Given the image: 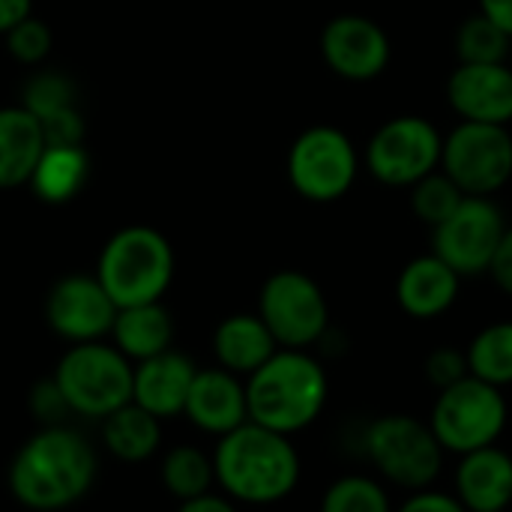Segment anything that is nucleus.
I'll return each mask as SVG.
<instances>
[{"instance_id":"nucleus-37","label":"nucleus","mask_w":512,"mask_h":512,"mask_svg":"<svg viewBox=\"0 0 512 512\" xmlns=\"http://www.w3.org/2000/svg\"><path fill=\"white\" fill-rule=\"evenodd\" d=\"M33 9V0H0V33L6 36L15 24H21Z\"/></svg>"},{"instance_id":"nucleus-34","label":"nucleus","mask_w":512,"mask_h":512,"mask_svg":"<svg viewBox=\"0 0 512 512\" xmlns=\"http://www.w3.org/2000/svg\"><path fill=\"white\" fill-rule=\"evenodd\" d=\"M396 512H468L462 501L453 492H438V489H420L411 492Z\"/></svg>"},{"instance_id":"nucleus-20","label":"nucleus","mask_w":512,"mask_h":512,"mask_svg":"<svg viewBox=\"0 0 512 512\" xmlns=\"http://www.w3.org/2000/svg\"><path fill=\"white\" fill-rule=\"evenodd\" d=\"M453 495L468 512H504L512 507V456L498 444L459 456Z\"/></svg>"},{"instance_id":"nucleus-39","label":"nucleus","mask_w":512,"mask_h":512,"mask_svg":"<svg viewBox=\"0 0 512 512\" xmlns=\"http://www.w3.org/2000/svg\"><path fill=\"white\" fill-rule=\"evenodd\" d=\"M510 66H512V54H510Z\"/></svg>"},{"instance_id":"nucleus-38","label":"nucleus","mask_w":512,"mask_h":512,"mask_svg":"<svg viewBox=\"0 0 512 512\" xmlns=\"http://www.w3.org/2000/svg\"><path fill=\"white\" fill-rule=\"evenodd\" d=\"M480 12L512 36V0H477Z\"/></svg>"},{"instance_id":"nucleus-2","label":"nucleus","mask_w":512,"mask_h":512,"mask_svg":"<svg viewBox=\"0 0 512 512\" xmlns=\"http://www.w3.org/2000/svg\"><path fill=\"white\" fill-rule=\"evenodd\" d=\"M216 486L237 504L270 507L285 501L303 474L300 453L288 435L243 423L219 438L213 450Z\"/></svg>"},{"instance_id":"nucleus-12","label":"nucleus","mask_w":512,"mask_h":512,"mask_svg":"<svg viewBox=\"0 0 512 512\" xmlns=\"http://www.w3.org/2000/svg\"><path fill=\"white\" fill-rule=\"evenodd\" d=\"M504 231L507 219L495 198L465 195L456 213L438 228H432V252L447 261L462 279L483 276L495 261Z\"/></svg>"},{"instance_id":"nucleus-3","label":"nucleus","mask_w":512,"mask_h":512,"mask_svg":"<svg viewBox=\"0 0 512 512\" xmlns=\"http://www.w3.org/2000/svg\"><path fill=\"white\" fill-rule=\"evenodd\" d=\"M327 399V372L309 351L279 348L246 378L249 420L288 438L309 429L324 414Z\"/></svg>"},{"instance_id":"nucleus-8","label":"nucleus","mask_w":512,"mask_h":512,"mask_svg":"<svg viewBox=\"0 0 512 512\" xmlns=\"http://www.w3.org/2000/svg\"><path fill=\"white\" fill-rule=\"evenodd\" d=\"M285 171L300 198L312 204H333L351 192L360 171V153L345 129L321 123L294 138Z\"/></svg>"},{"instance_id":"nucleus-26","label":"nucleus","mask_w":512,"mask_h":512,"mask_svg":"<svg viewBox=\"0 0 512 512\" xmlns=\"http://www.w3.org/2000/svg\"><path fill=\"white\" fill-rule=\"evenodd\" d=\"M162 486L183 504L192 498H201L207 492H213L216 486V468H213V456H207L204 450L192 447V444H180L171 447L162 459Z\"/></svg>"},{"instance_id":"nucleus-1","label":"nucleus","mask_w":512,"mask_h":512,"mask_svg":"<svg viewBox=\"0 0 512 512\" xmlns=\"http://www.w3.org/2000/svg\"><path fill=\"white\" fill-rule=\"evenodd\" d=\"M99 459L93 444L72 426H39L12 456L6 471L9 495L33 512H60L96 483Z\"/></svg>"},{"instance_id":"nucleus-28","label":"nucleus","mask_w":512,"mask_h":512,"mask_svg":"<svg viewBox=\"0 0 512 512\" xmlns=\"http://www.w3.org/2000/svg\"><path fill=\"white\" fill-rule=\"evenodd\" d=\"M459 63H510L512 36L483 12L465 18L456 30Z\"/></svg>"},{"instance_id":"nucleus-18","label":"nucleus","mask_w":512,"mask_h":512,"mask_svg":"<svg viewBox=\"0 0 512 512\" xmlns=\"http://www.w3.org/2000/svg\"><path fill=\"white\" fill-rule=\"evenodd\" d=\"M198 375V366L168 348L150 360L135 363V378H132V402L141 405L144 411H150L159 420H171L180 417L192 390V381Z\"/></svg>"},{"instance_id":"nucleus-24","label":"nucleus","mask_w":512,"mask_h":512,"mask_svg":"<svg viewBox=\"0 0 512 512\" xmlns=\"http://www.w3.org/2000/svg\"><path fill=\"white\" fill-rule=\"evenodd\" d=\"M87 180L90 156L81 144H48L27 186L45 204H66L87 186Z\"/></svg>"},{"instance_id":"nucleus-21","label":"nucleus","mask_w":512,"mask_h":512,"mask_svg":"<svg viewBox=\"0 0 512 512\" xmlns=\"http://www.w3.org/2000/svg\"><path fill=\"white\" fill-rule=\"evenodd\" d=\"M279 351V342L255 312H237L219 321L213 330V354L216 363L240 378H249L258 372L273 354Z\"/></svg>"},{"instance_id":"nucleus-30","label":"nucleus","mask_w":512,"mask_h":512,"mask_svg":"<svg viewBox=\"0 0 512 512\" xmlns=\"http://www.w3.org/2000/svg\"><path fill=\"white\" fill-rule=\"evenodd\" d=\"M462 201H465V192L441 168L411 186V210L429 228H438L441 222H447Z\"/></svg>"},{"instance_id":"nucleus-14","label":"nucleus","mask_w":512,"mask_h":512,"mask_svg":"<svg viewBox=\"0 0 512 512\" xmlns=\"http://www.w3.org/2000/svg\"><path fill=\"white\" fill-rule=\"evenodd\" d=\"M321 57L345 81H375L393 57L387 30L357 12L336 15L321 30Z\"/></svg>"},{"instance_id":"nucleus-10","label":"nucleus","mask_w":512,"mask_h":512,"mask_svg":"<svg viewBox=\"0 0 512 512\" xmlns=\"http://www.w3.org/2000/svg\"><path fill=\"white\" fill-rule=\"evenodd\" d=\"M258 315L279 348L306 351L330 330V306L321 285L300 270L273 273L258 294Z\"/></svg>"},{"instance_id":"nucleus-5","label":"nucleus","mask_w":512,"mask_h":512,"mask_svg":"<svg viewBox=\"0 0 512 512\" xmlns=\"http://www.w3.org/2000/svg\"><path fill=\"white\" fill-rule=\"evenodd\" d=\"M51 378L60 387L69 414L102 423L108 414L132 402L135 363L111 342H81L66 348Z\"/></svg>"},{"instance_id":"nucleus-35","label":"nucleus","mask_w":512,"mask_h":512,"mask_svg":"<svg viewBox=\"0 0 512 512\" xmlns=\"http://www.w3.org/2000/svg\"><path fill=\"white\" fill-rule=\"evenodd\" d=\"M489 276L495 279V285L510 294L512 297V225H507L504 237H501V246L495 252V261L489 267Z\"/></svg>"},{"instance_id":"nucleus-25","label":"nucleus","mask_w":512,"mask_h":512,"mask_svg":"<svg viewBox=\"0 0 512 512\" xmlns=\"http://www.w3.org/2000/svg\"><path fill=\"white\" fill-rule=\"evenodd\" d=\"M102 444L120 462H147L162 447V420L129 402L102 420Z\"/></svg>"},{"instance_id":"nucleus-13","label":"nucleus","mask_w":512,"mask_h":512,"mask_svg":"<svg viewBox=\"0 0 512 512\" xmlns=\"http://www.w3.org/2000/svg\"><path fill=\"white\" fill-rule=\"evenodd\" d=\"M117 306L96 273H69L45 294V324L69 345L99 342L111 336Z\"/></svg>"},{"instance_id":"nucleus-23","label":"nucleus","mask_w":512,"mask_h":512,"mask_svg":"<svg viewBox=\"0 0 512 512\" xmlns=\"http://www.w3.org/2000/svg\"><path fill=\"white\" fill-rule=\"evenodd\" d=\"M171 342H174V318L162 306V300L117 309V318L111 327V345L132 363H141L168 351Z\"/></svg>"},{"instance_id":"nucleus-27","label":"nucleus","mask_w":512,"mask_h":512,"mask_svg":"<svg viewBox=\"0 0 512 512\" xmlns=\"http://www.w3.org/2000/svg\"><path fill=\"white\" fill-rule=\"evenodd\" d=\"M471 375L495 384V387H510L512 384V321H498L483 327L471 345L465 348Z\"/></svg>"},{"instance_id":"nucleus-9","label":"nucleus","mask_w":512,"mask_h":512,"mask_svg":"<svg viewBox=\"0 0 512 512\" xmlns=\"http://www.w3.org/2000/svg\"><path fill=\"white\" fill-rule=\"evenodd\" d=\"M444 135L420 114H402L375 129L366 144L369 174L393 189H411L423 177L441 168Z\"/></svg>"},{"instance_id":"nucleus-7","label":"nucleus","mask_w":512,"mask_h":512,"mask_svg":"<svg viewBox=\"0 0 512 512\" xmlns=\"http://www.w3.org/2000/svg\"><path fill=\"white\" fill-rule=\"evenodd\" d=\"M510 420L504 390L474 375L438 393L429 426L447 453L465 456L498 444Z\"/></svg>"},{"instance_id":"nucleus-22","label":"nucleus","mask_w":512,"mask_h":512,"mask_svg":"<svg viewBox=\"0 0 512 512\" xmlns=\"http://www.w3.org/2000/svg\"><path fill=\"white\" fill-rule=\"evenodd\" d=\"M45 147L42 123L24 105L0 108V189L30 183Z\"/></svg>"},{"instance_id":"nucleus-6","label":"nucleus","mask_w":512,"mask_h":512,"mask_svg":"<svg viewBox=\"0 0 512 512\" xmlns=\"http://www.w3.org/2000/svg\"><path fill=\"white\" fill-rule=\"evenodd\" d=\"M366 456L375 471L408 492L432 489L444 468V447L432 426L411 414H384L372 420L363 438Z\"/></svg>"},{"instance_id":"nucleus-11","label":"nucleus","mask_w":512,"mask_h":512,"mask_svg":"<svg viewBox=\"0 0 512 512\" xmlns=\"http://www.w3.org/2000/svg\"><path fill=\"white\" fill-rule=\"evenodd\" d=\"M441 171L465 192L492 198L512 180L510 126L462 120L444 135Z\"/></svg>"},{"instance_id":"nucleus-17","label":"nucleus","mask_w":512,"mask_h":512,"mask_svg":"<svg viewBox=\"0 0 512 512\" xmlns=\"http://www.w3.org/2000/svg\"><path fill=\"white\" fill-rule=\"evenodd\" d=\"M21 105L42 123L48 144H81L84 117L78 111V90L69 75L45 69L27 78Z\"/></svg>"},{"instance_id":"nucleus-16","label":"nucleus","mask_w":512,"mask_h":512,"mask_svg":"<svg viewBox=\"0 0 512 512\" xmlns=\"http://www.w3.org/2000/svg\"><path fill=\"white\" fill-rule=\"evenodd\" d=\"M183 417L213 435L222 438L234 429H240L243 423H249V402H246V381L222 366L213 369H198Z\"/></svg>"},{"instance_id":"nucleus-15","label":"nucleus","mask_w":512,"mask_h":512,"mask_svg":"<svg viewBox=\"0 0 512 512\" xmlns=\"http://www.w3.org/2000/svg\"><path fill=\"white\" fill-rule=\"evenodd\" d=\"M450 108L468 123H512L510 63H459L447 81Z\"/></svg>"},{"instance_id":"nucleus-31","label":"nucleus","mask_w":512,"mask_h":512,"mask_svg":"<svg viewBox=\"0 0 512 512\" xmlns=\"http://www.w3.org/2000/svg\"><path fill=\"white\" fill-rule=\"evenodd\" d=\"M6 48L9 54L24 63V66H36L48 57L51 51V27L33 15H27L21 24H15L9 33H6Z\"/></svg>"},{"instance_id":"nucleus-33","label":"nucleus","mask_w":512,"mask_h":512,"mask_svg":"<svg viewBox=\"0 0 512 512\" xmlns=\"http://www.w3.org/2000/svg\"><path fill=\"white\" fill-rule=\"evenodd\" d=\"M27 405H30V414L36 417L39 426H60L69 417V405H66L60 387L54 384V378L36 381L33 390H30Z\"/></svg>"},{"instance_id":"nucleus-4","label":"nucleus","mask_w":512,"mask_h":512,"mask_svg":"<svg viewBox=\"0 0 512 512\" xmlns=\"http://www.w3.org/2000/svg\"><path fill=\"white\" fill-rule=\"evenodd\" d=\"M96 279L117 309L159 303L174 279V249L150 225L120 228L99 252Z\"/></svg>"},{"instance_id":"nucleus-32","label":"nucleus","mask_w":512,"mask_h":512,"mask_svg":"<svg viewBox=\"0 0 512 512\" xmlns=\"http://www.w3.org/2000/svg\"><path fill=\"white\" fill-rule=\"evenodd\" d=\"M468 375H471V366H468V354L462 348L441 345L426 357V378L438 393L465 381Z\"/></svg>"},{"instance_id":"nucleus-36","label":"nucleus","mask_w":512,"mask_h":512,"mask_svg":"<svg viewBox=\"0 0 512 512\" xmlns=\"http://www.w3.org/2000/svg\"><path fill=\"white\" fill-rule=\"evenodd\" d=\"M177 512H237L234 501L228 495H216V492H207L201 498H192V501H183Z\"/></svg>"},{"instance_id":"nucleus-29","label":"nucleus","mask_w":512,"mask_h":512,"mask_svg":"<svg viewBox=\"0 0 512 512\" xmlns=\"http://www.w3.org/2000/svg\"><path fill=\"white\" fill-rule=\"evenodd\" d=\"M321 512H396L387 489L366 477V474H348L339 477L321 498Z\"/></svg>"},{"instance_id":"nucleus-40","label":"nucleus","mask_w":512,"mask_h":512,"mask_svg":"<svg viewBox=\"0 0 512 512\" xmlns=\"http://www.w3.org/2000/svg\"><path fill=\"white\" fill-rule=\"evenodd\" d=\"M504 512H512V510H504Z\"/></svg>"},{"instance_id":"nucleus-19","label":"nucleus","mask_w":512,"mask_h":512,"mask_svg":"<svg viewBox=\"0 0 512 512\" xmlns=\"http://www.w3.org/2000/svg\"><path fill=\"white\" fill-rule=\"evenodd\" d=\"M459 288H462V276L435 252H429L411 258L402 267L396 279V300L408 318L432 321L453 309V303L459 300Z\"/></svg>"}]
</instances>
